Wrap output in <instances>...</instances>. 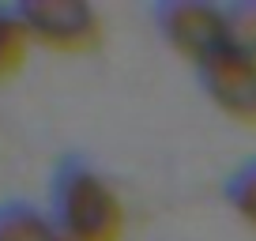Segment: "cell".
<instances>
[{"mask_svg":"<svg viewBox=\"0 0 256 241\" xmlns=\"http://www.w3.org/2000/svg\"><path fill=\"white\" fill-rule=\"evenodd\" d=\"M53 222L64 241H120L124 204L98 170L68 158L53 181Z\"/></svg>","mask_w":256,"mask_h":241,"instance_id":"6da1fadb","label":"cell"},{"mask_svg":"<svg viewBox=\"0 0 256 241\" xmlns=\"http://www.w3.org/2000/svg\"><path fill=\"white\" fill-rule=\"evenodd\" d=\"M16 12L26 26V38L56 53H87L102 38V19L83 0H30Z\"/></svg>","mask_w":256,"mask_h":241,"instance_id":"7a4b0ae2","label":"cell"},{"mask_svg":"<svg viewBox=\"0 0 256 241\" xmlns=\"http://www.w3.org/2000/svg\"><path fill=\"white\" fill-rule=\"evenodd\" d=\"M154 19H158L162 38H166L192 68L208 64L211 56L230 49V42H226V8L181 0V4H162V8L154 12Z\"/></svg>","mask_w":256,"mask_h":241,"instance_id":"3957f363","label":"cell"},{"mask_svg":"<svg viewBox=\"0 0 256 241\" xmlns=\"http://www.w3.org/2000/svg\"><path fill=\"white\" fill-rule=\"evenodd\" d=\"M196 72H200V83L208 90V98L226 117L256 128V64H248L245 56L226 49V53L211 56L208 64H200Z\"/></svg>","mask_w":256,"mask_h":241,"instance_id":"277c9868","label":"cell"},{"mask_svg":"<svg viewBox=\"0 0 256 241\" xmlns=\"http://www.w3.org/2000/svg\"><path fill=\"white\" fill-rule=\"evenodd\" d=\"M0 241H64L56 222L30 204L0 208Z\"/></svg>","mask_w":256,"mask_h":241,"instance_id":"5b68a950","label":"cell"},{"mask_svg":"<svg viewBox=\"0 0 256 241\" xmlns=\"http://www.w3.org/2000/svg\"><path fill=\"white\" fill-rule=\"evenodd\" d=\"M26 26L19 19L16 8H0V83L12 80V76L23 68V56H26Z\"/></svg>","mask_w":256,"mask_h":241,"instance_id":"8992f818","label":"cell"},{"mask_svg":"<svg viewBox=\"0 0 256 241\" xmlns=\"http://www.w3.org/2000/svg\"><path fill=\"white\" fill-rule=\"evenodd\" d=\"M226 42H230V53L256 64V0L226 8Z\"/></svg>","mask_w":256,"mask_h":241,"instance_id":"52a82bcc","label":"cell"},{"mask_svg":"<svg viewBox=\"0 0 256 241\" xmlns=\"http://www.w3.org/2000/svg\"><path fill=\"white\" fill-rule=\"evenodd\" d=\"M226 200L238 211L241 222H248L256 230V158H248L245 166L226 181Z\"/></svg>","mask_w":256,"mask_h":241,"instance_id":"ba28073f","label":"cell"}]
</instances>
